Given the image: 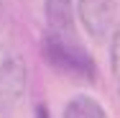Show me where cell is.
Segmentation results:
<instances>
[{
    "instance_id": "cell-1",
    "label": "cell",
    "mask_w": 120,
    "mask_h": 118,
    "mask_svg": "<svg viewBox=\"0 0 120 118\" xmlns=\"http://www.w3.org/2000/svg\"><path fill=\"white\" fill-rule=\"evenodd\" d=\"M44 57L54 69L82 77L87 82H92L97 77V67L92 57L79 46V41L74 36H59V33H46L44 39Z\"/></svg>"
},
{
    "instance_id": "cell-2",
    "label": "cell",
    "mask_w": 120,
    "mask_h": 118,
    "mask_svg": "<svg viewBox=\"0 0 120 118\" xmlns=\"http://www.w3.org/2000/svg\"><path fill=\"white\" fill-rule=\"evenodd\" d=\"M26 90V62L0 31V103H15Z\"/></svg>"
},
{
    "instance_id": "cell-3",
    "label": "cell",
    "mask_w": 120,
    "mask_h": 118,
    "mask_svg": "<svg viewBox=\"0 0 120 118\" xmlns=\"http://www.w3.org/2000/svg\"><path fill=\"white\" fill-rule=\"evenodd\" d=\"M115 0H77V13H79V21L87 28V33L102 41L115 21Z\"/></svg>"
},
{
    "instance_id": "cell-4",
    "label": "cell",
    "mask_w": 120,
    "mask_h": 118,
    "mask_svg": "<svg viewBox=\"0 0 120 118\" xmlns=\"http://www.w3.org/2000/svg\"><path fill=\"white\" fill-rule=\"evenodd\" d=\"M44 10H46L49 33L77 36L74 33V5H72V0H46Z\"/></svg>"
},
{
    "instance_id": "cell-5",
    "label": "cell",
    "mask_w": 120,
    "mask_h": 118,
    "mask_svg": "<svg viewBox=\"0 0 120 118\" xmlns=\"http://www.w3.org/2000/svg\"><path fill=\"white\" fill-rule=\"evenodd\" d=\"M64 118H107L105 108L90 95H77L67 103Z\"/></svg>"
},
{
    "instance_id": "cell-6",
    "label": "cell",
    "mask_w": 120,
    "mask_h": 118,
    "mask_svg": "<svg viewBox=\"0 0 120 118\" xmlns=\"http://www.w3.org/2000/svg\"><path fill=\"white\" fill-rule=\"evenodd\" d=\"M110 54H112V74H115L118 93H120V28L115 31V36H112V49H110Z\"/></svg>"
},
{
    "instance_id": "cell-7",
    "label": "cell",
    "mask_w": 120,
    "mask_h": 118,
    "mask_svg": "<svg viewBox=\"0 0 120 118\" xmlns=\"http://www.w3.org/2000/svg\"><path fill=\"white\" fill-rule=\"evenodd\" d=\"M36 118H49V110L44 108V105H38V108H36Z\"/></svg>"
}]
</instances>
